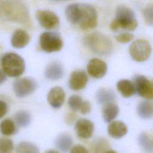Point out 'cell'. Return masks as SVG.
<instances>
[{"mask_svg":"<svg viewBox=\"0 0 153 153\" xmlns=\"http://www.w3.org/2000/svg\"><path fill=\"white\" fill-rule=\"evenodd\" d=\"M7 112V103L0 100V118H2Z\"/></svg>","mask_w":153,"mask_h":153,"instance_id":"obj_34","label":"cell"},{"mask_svg":"<svg viewBox=\"0 0 153 153\" xmlns=\"http://www.w3.org/2000/svg\"><path fill=\"white\" fill-rule=\"evenodd\" d=\"M117 88L121 95L124 97H129L136 92L133 82L128 79H121L117 82Z\"/></svg>","mask_w":153,"mask_h":153,"instance_id":"obj_20","label":"cell"},{"mask_svg":"<svg viewBox=\"0 0 153 153\" xmlns=\"http://www.w3.org/2000/svg\"><path fill=\"white\" fill-rule=\"evenodd\" d=\"M44 153H59V152L55 149H48V150L45 151Z\"/></svg>","mask_w":153,"mask_h":153,"instance_id":"obj_36","label":"cell"},{"mask_svg":"<svg viewBox=\"0 0 153 153\" xmlns=\"http://www.w3.org/2000/svg\"><path fill=\"white\" fill-rule=\"evenodd\" d=\"M115 38L119 42L126 44L130 42L134 38V35L131 33L127 32L121 33L120 34L116 35L115 36Z\"/></svg>","mask_w":153,"mask_h":153,"instance_id":"obj_31","label":"cell"},{"mask_svg":"<svg viewBox=\"0 0 153 153\" xmlns=\"http://www.w3.org/2000/svg\"><path fill=\"white\" fill-rule=\"evenodd\" d=\"M79 111L81 113L84 115L88 114L91 111V105L90 102L87 100L84 101Z\"/></svg>","mask_w":153,"mask_h":153,"instance_id":"obj_33","label":"cell"},{"mask_svg":"<svg viewBox=\"0 0 153 153\" xmlns=\"http://www.w3.org/2000/svg\"><path fill=\"white\" fill-rule=\"evenodd\" d=\"M55 145L62 152H67L72 148V138L68 133H61L56 139Z\"/></svg>","mask_w":153,"mask_h":153,"instance_id":"obj_18","label":"cell"},{"mask_svg":"<svg viewBox=\"0 0 153 153\" xmlns=\"http://www.w3.org/2000/svg\"><path fill=\"white\" fill-rule=\"evenodd\" d=\"M3 72L10 77H17L22 74L25 69V63L23 59L14 53L4 54L1 59Z\"/></svg>","mask_w":153,"mask_h":153,"instance_id":"obj_5","label":"cell"},{"mask_svg":"<svg viewBox=\"0 0 153 153\" xmlns=\"http://www.w3.org/2000/svg\"><path fill=\"white\" fill-rule=\"evenodd\" d=\"M151 46L149 42L145 39L134 41L129 47V53L131 58L138 62L146 60L151 55Z\"/></svg>","mask_w":153,"mask_h":153,"instance_id":"obj_7","label":"cell"},{"mask_svg":"<svg viewBox=\"0 0 153 153\" xmlns=\"http://www.w3.org/2000/svg\"><path fill=\"white\" fill-rule=\"evenodd\" d=\"M84 43L90 51L99 56L109 55L113 50L112 42L109 38L99 32H94L85 36Z\"/></svg>","mask_w":153,"mask_h":153,"instance_id":"obj_3","label":"cell"},{"mask_svg":"<svg viewBox=\"0 0 153 153\" xmlns=\"http://www.w3.org/2000/svg\"><path fill=\"white\" fill-rule=\"evenodd\" d=\"M16 153H39L38 146L29 142L19 143L16 148Z\"/></svg>","mask_w":153,"mask_h":153,"instance_id":"obj_26","label":"cell"},{"mask_svg":"<svg viewBox=\"0 0 153 153\" xmlns=\"http://www.w3.org/2000/svg\"><path fill=\"white\" fill-rule=\"evenodd\" d=\"M108 133L114 139H120L127 134V127L122 121H114L108 125Z\"/></svg>","mask_w":153,"mask_h":153,"instance_id":"obj_16","label":"cell"},{"mask_svg":"<svg viewBox=\"0 0 153 153\" xmlns=\"http://www.w3.org/2000/svg\"><path fill=\"white\" fill-rule=\"evenodd\" d=\"M5 80H6V75L3 72V71H2L0 69V85L4 83Z\"/></svg>","mask_w":153,"mask_h":153,"instance_id":"obj_35","label":"cell"},{"mask_svg":"<svg viewBox=\"0 0 153 153\" xmlns=\"http://www.w3.org/2000/svg\"><path fill=\"white\" fill-rule=\"evenodd\" d=\"M36 17L39 25L47 29H53L59 25V19L53 11L48 10H39L36 12Z\"/></svg>","mask_w":153,"mask_h":153,"instance_id":"obj_10","label":"cell"},{"mask_svg":"<svg viewBox=\"0 0 153 153\" xmlns=\"http://www.w3.org/2000/svg\"><path fill=\"white\" fill-rule=\"evenodd\" d=\"M14 120L16 124L19 127H26L31 122V116L26 111H20L15 114Z\"/></svg>","mask_w":153,"mask_h":153,"instance_id":"obj_24","label":"cell"},{"mask_svg":"<svg viewBox=\"0 0 153 153\" xmlns=\"http://www.w3.org/2000/svg\"><path fill=\"white\" fill-rule=\"evenodd\" d=\"M119 113L118 106L113 103L105 105L102 109V117L106 123H110L114 120Z\"/></svg>","mask_w":153,"mask_h":153,"instance_id":"obj_21","label":"cell"},{"mask_svg":"<svg viewBox=\"0 0 153 153\" xmlns=\"http://www.w3.org/2000/svg\"><path fill=\"white\" fill-rule=\"evenodd\" d=\"M137 112L141 118L149 119L153 116V106L150 102L143 100L138 105Z\"/></svg>","mask_w":153,"mask_h":153,"instance_id":"obj_22","label":"cell"},{"mask_svg":"<svg viewBox=\"0 0 153 153\" xmlns=\"http://www.w3.org/2000/svg\"><path fill=\"white\" fill-rule=\"evenodd\" d=\"M105 153H117V152L115 151H113V150H111V149H109L107 151H106Z\"/></svg>","mask_w":153,"mask_h":153,"instance_id":"obj_37","label":"cell"},{"mask_svg":"<svg viewBox=\"0 0 153 153\" xmlns=\"http://www.w3.org/2000/svg\"><path fill=\"white\" fill-rule=\"evenodd\" d=\"M143 14L146 23L153 26V3L149 4L145 7Z\"/></svg>","mask_w":153,"mask_h":153,"instance_id":"obj_30","label":"cell"},{"mask_svg":"<svg viewBox=\"0 0 153 153\" xmlns=\"http://www.w3.org/2000/svg\"><path fill=\"white\" fill-rule=\"evenodd\" d=\"M109 144L103 138H99L94 141L93 153H105L109 150Z\"/></svg>","mask_w":153,"mask_h":153,"instance_id":"obj_27","label":"cell"},{"mask_svg":"<svg viewBox=\"0 0 153 153\" xmlns=\"http://www.w3.org/2000/svg\"><path fill=\"white\" fill-rule=\"evenodd\" d=\"M96 100L99 104L107 105L112 103L116 99L115 93L107 88H100L96 93Z\"/></svg>","mask_w":153,"mask_h":153,"instance_id":"obj_19","label":"cell"},{"mask_svg":"<svg viewBox=\"0 0 153 153\" xmlns=\"http://www.w3.org/2000/svg\"><path fill=\"white\" fill-rule=\"evenodd\" d=\"M87 82L88 76L85 72L82 70H75L70 75L69 87L72 90H80L85 87Z\"/></svg>","mask_w":153,"mask_h":153,"instance_id":"obj_13","label":"cell"},{"mask_svg":"<svg viewBox=\"0 0 153 153\" xmlns=\"http://www.w3.org/2000/svg\"><path fill=\"white\" fill-rule=\"evenodd\" d=\"M87 70L90 76L94 78L103 77L107 71V65L102 60L97 58L91 59L87 66Z\"/></svg>","mask_w":153,"mask_h":153,"instance_id":"obj_11","label":"cell"},{"mask_svg":"<svg viewBox=\"0 0 153 153\" xmlns=\"http://www.w3.org/2000/svg\"><path fill=\"white\" fill-rule=\"evenodd\" d=\"M65 99V93L60 87H54L48 92L47 100L51 106L54 108H60Z\"/></svg>","mask_w":153,"mask_h":153,"instance_id":"obj_14","label":"cell"},{"mask_svg":"<svg viewBox=\"0 0 153 153\" xmlns=\"http://www.w3.org/2000/svg\"><path fill=\"white\" fill-rule=\"evenodd\" d=\"M41 48L47 53L60 51L63 47V41L60 35L54 32H45L39 36Z\"/></svg>","mask_w":153,"mask_h":153,"instance_id":"obj_6","label":"cell"},{"mask_svg":"<svg viewBox=\"0 0 153 153\" xmlns=\"http://www.w3.org/2000/svg\"><path fill=\"white\" fill-rule=\"evenodd\" d=\"M138 142L139 145L146 153H151L153 151V139L146 133L140 134Z\"/></svg>","mask_w":153,"mask_h":153,"instance_id":"obj_25","label":"cell"},{"mask_svg":"<svg viewBox=\"0 0 153 153\" xmlns=\"http://www.w3.org/2000/svg\"><path fill=\"white\" fill-rule=\"evenodd\" d=\"M64 74L62 65L58 62H52L45 70V76L50 80H57L61 78Z\"/></svg>","mask_w":153,"mask_h":153,"instance_id":"obj_17","label":"cell"},{"mask_svg":"<svg viewBox=\"0 0 153 153\" xmlns=\"http://www.w3.org/2000/svg\"><path fill=\"white\" fill-rule=\"evenodd\" d=\"M14 143L12 140L6 137L0 138V153H12Z\"/></svg>","mask_w":153,"mask_h":153,"instance_id":"obj_28","label":"cell"},{"mask_svg":"<svg viewBox=\"0 0 153 153\" xmlns=\"http://www.w3.org/2000/svg\"><path fill=\"white\" fill-rule=\"evenodd\" d=\"M133 81L136 91L140 96L147 99H153V79H148L142 75H136Z\"/></svg>","mask_w":153,"mask_h":153,"instance_id":"obj_8","label":"cell"},{"mask_svg":"<svg viewBox=\"0 0 153 153\" xmlns=\"http://www.w3.org/2000/svg\"><path fill=\"white\" fill-rule=\"evenodd\" d=\"M138 22L133 11L129 7L121 5L115 10V17L111 22L110 27L113 31L120 28L127 30H134L137 27Z\"/></svg>","mask_w":153,"mask_h":153,"instance_id":"obj_4","label":"cell"},{"mask_svg":"<svg viewBox=\"0 0 153 153\" xmlns=\"http://www.w3.org/2000/svg\"><path fill=\"white\" fill-rule=\"evenodd\" d=\"M67 19L72 24L83 30L93 29L97 24L96 10L91 5L75 3L69 5L65 10Z\"/></svg>","mask_w":153,"mask_h":153,"instance_id":"obj_1","label":"cell"},{"mask_svg":"<svg viewBox=\"0 0 153 153\" xmlns=\"http://www.w3.org/2000/svg\"><path fill=\"white\" fill-rule=\"evenodd\" d=\"M36 81L31 78H22L17 79L13 84V90L19 97H26L32 93L36 88Z\"/></svg>","mask_w":153,"mask_h":153,"instance_id":"obj_9","label":"cell"},{"mask_svg":"<svg viewBox=\"0 0 153 153\" xmlns=\"http://www.w3.org/2000/svg\"><path fill=\"white\" fill-rule=\"evenodd\" d=\"M76 135L82 139L90 138L94 132V126L92 121L85 118L79 119L75 123L74 127Z\"/></svg>","mask_w":153,"mask_h":153,"instance_id":"obj_12","label":"cell"},{"mask_svg":"<svg viewBox=\"0 0 153 153\" xmlns=\"http://www.w3.org/2000/svg\"><path fill=\"white\" fill-rule=\"evenodd\" d=\"M69 153H88V151L84 146L78 144L72 146Z\"/></svg>","mask_w":153,"mask_h":153,"instance_id":"obj_32","label":"cell"},{"mask_svg":"<svg viewBox=\"0 0 153 153\" xmlns=\"http://www.w3.org/2000/svg\"><path fill=\"white\" fill-rule=\"evenodd\" d=\"M30 36L28 33L23 30H16L11 39V45L16 48H22L26 47L29 42Z\"/></svg>","mask_w":153,"mask_h":153,"instance_id":"obj_15","label":"cell"},{"mask_svg":"<svg viewBox=\"0 0 153 153\" xmlns=\"http://www.w3.org/2000/svg\"><path fill=\"white\" fill-rule=\"evenodd\" d=\"M0 131L4 136H11L17 132L16 123L10 118H6L0 123Z\"/></svg>","mask_w":153,"mask_h":153,"instance_id":"obj_23","label":"cell"},{"mask_svg":"<svg viewBox=\"0 0 153 153\" xmlns=\"http://www.w3.org/2000/svg\"><path fill=\"white\" fill-rule=\"evenodd\" d=\"M84 100L82 97L78 95H72L68 100V105L70 108L75 111L80 110Z\"/></svg>","mask_w":153,"mask_h":153,"instance_id":"obj_29","label":"cell"},{"mask_svg":"<svg viewBox=\"0 0 153 153\" xmlns=\"http://www.w3.org/2000/svg\"><path fill=\"white\" fill-rule=\"evenodd\" d=\"M0 19L25 26L31 25L28 8L19 1H0Z\"/></svg>","mask_w":153,"mask_h":153,"instance_id":"obj_2","label":"cell"}]
</instances>
